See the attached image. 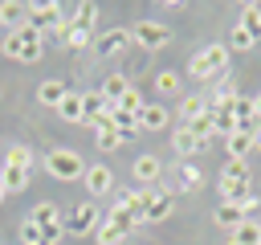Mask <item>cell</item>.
I'll return each mask as SVG.
<instances>
[{
  "instance_id": "obj_25",
  "label": "cell",
  "mask_w": 261,
  "mask_h": 245,
  "mask_svg": "<svg viewBox=\"0 0 261 245\" xmlns=\"http://www.w3.org/2000/svg\"><path fill=\"white\" fill-rule=\"evenodd\" d=\"M57 114H61L65 122H82V94H73V90H69V94L61 98V106H57Z\"/></svg>"
},
{
  "instance_id": "obj_21",
  "label": "cell",
  "mask_w": 261,
  "mask_h": 245,
  "mask_svg": "<svg viewBox=\"0 0 261 245\" xmlns=\"http://www.w3.org/2000/svg\"><path fill=\"white\" fill-rule=\"evenodd\" d=\"M29 220H33V225H41V229H45V225H61V208H57L53 200H45V204H33Z\"/></svg>"
},
{
  "instance_id": "obj_14",
  "label": "cell",
  "mask_w": 261,
  "mask_h": 245,
  "mask_svg": "<svg viewBox=\"0 0 261 245\" xmlns=\"http://www.w3.org/2000/svg\"><path fill=\"white\" fill-rule=\"evenodd\" d=\"M69 90H65V82L61 78H45L41 86H37V102H45V106H61V98H65Z\"/></svg>"
},
{
  "instance_id": "obj_42",
  "label": "cell",
  "mask_w": 261,
  "mask_h": 245,
  "mask_svg": "<svg viewBox=\"0 0 261 245\" xmlns=\"http://www.w3.org/2000/svg\"><path fill=\"white\" fill-rule=\"evenodd\" d=\"M253 147H257V151H261V127H257V135H253Z\"/></svg>"
},
{
  "instance_id": "obj_4",
  "label": "cell",
  "mask_w": 261,
  "mask_h": 245,
  "mask_svg": "<svg viewBox=\"0 0 261 245\" xmlns=\"http://www.w3.org/2000/svg\"><path fill=\"white\" fill-rule=\"evenodd\" d=\"M130 41H139L143 49H163L171 41V29L163 20H135L130 24Z\"/></svg>"
},
{
  "instance_id": "obj_15",
  "label": "cell",
  "mask_w": 261,
  "mask_h": 245,
  "mask_svg": "<svg viewBox=\"0 0 261 245\" xmlns=\"http://www.w3.org/2000/svg\"><path fill=\"white\" fill-rule=\"evenodd\" d=\"M212 220H216L220 229H228V233H232V229L245 220V212H241V204H232V200H220V204H216V212H212Z\"/></svg>"
},
{
  "instance_id": "obj_28",
  "label": "cell",
  "mask_w": 261,
  "mask_h": 245,
  "mask_svg": "<svg viewBox=\"0 0 261 245\" xmlns=\"http://www.w3.org/2000/svg\"><path fill=\"white\" fill-rule=\"evenodd\" d=\"M253 45H257V41H253L241 24H232V29H228V53H245V49H253Z\"/></svg>"
},
{
  "instance_id": "obj_5",
  "label": "cell",
  "mask_w": 261,
  "mask_h": 245,
  "mask_svg": "<svg viewBox=\"0 0 261 245\" xmlns=\"http://www.w3.org/2000/svg\"><path fill=\"white\" fill-rule=\"evenodd\" d=\"M98 225H102V216H98V204H94V200H86V204H77V208H73V216H69L65 233H69V237H90Z\"/></svg>"
},
{
  "instance_id": "obj_16",
  "label": "cell",
  "mask_w": 261,
  "mask_h": 245,
  "mask_svg": "<svg viewBox=\"0 0 261 245\" xmlns=\"http://www.w3.org/2000/svg\"><path fill=\"white\" fill-rule=\"evenodd\" d=\"M232 245H261V220H241L232 233H228Z\"/></svg>"
},
{
  "instance_id": "obj_19",
  "label": "cell",
  "mask_w": 261,
  "mask_h": 245,
  "mask_svg": "<svg viewBox=\"0 0 261 245\" xmlns=\"http://www.w3.org/2000/svg\"><path fill=\"white\" fill-rule=\"evenodd\" d=\"M224 147H228V159H245L253 151V131H232L224 139Z\"/></svg>"
},
{
  "instance_id": "obj_35",
  "label": "cell",
  "mask_w": 261,
  "mask_h": 245,
  "mask_svg": "<svg viewBox=\"0 0 261 245\" xmlns=\"http://www.w3.org/2000/svg\"><path fill=\"white\" fill-rule=\"evenodd\" d=\"M61 45H65V49H86V45H90V33L69 24V33H65V41H61Z\"/></svg>"
},
{
  "instance_id": "obj_36",
  "label": "cell",
  "mask_w": 261,
  "mask_h": 245,
  "mask_svg": "<svg viewBox=\"0 0 261 245\" xmlns=\"http://www.w3.org/2000/svg\"><path fill=\"white\" fill-rule=\"evenodd\" d=\"M94 143H98V151H114V147H122L118 131H94Z\"/></svg>"
},
{
  "instance_id": "obj_30",
  "label": "cell",
  "mask_w": 261,
  "mask_h": 245,
  "mask_svg": "<svg viewBox=\"0 0 261 245\" xmlns=\"http://www.w3.org/2000/svg\"><path fill=\"white\" fill-rule=\"evenodd\" d=\"M114 110H122V114H130V118H139V110H143V98H139V90H126V94L114 102Z\"/></svg>"
},
{
  "instance_id": "obj_26",
  "label": "cell",
  "mask_w": 261,
  "mask_h": 245,
  "mask_svg": "<svg viewBox=\"0 0 261 245\" xmlns=\"http://www.w3.org/2000/svg\"><path fill=\"white\" fill-rule=\"evenodd\" d=\"M94 237H98V245H122L130 233H122L118 225H110V220H102L98 229H94Z\"/></svg>"
},
{
  "instance_id": "obj_17",
  "label": "cell",
  "mask_w": 261,
  "mask_h": 245,
  "mask_svg": "<svg viewBox=\"0 0 261 245\" xmlns=\"http://www.w3.org/2000/svg\"><path fill=\"white\" fill-rule=\"evenodd\" d=\"M163 127H167V110L163 106L151 102V106L139 110V131H163Z\"/></svg>"
},
{
  "instance_id": "obj_40",
  "label": "cell",
  "mask_w": 261,
  "mask_h": 245,
  "mask_svg": "<svg viewBox=\"0 0 261 245\" xmlns=\"http://www.w3.org/2000/svg\"><path fill=\"white\" fill-rule=\"evenodd\" d=\"M241 212H245V220H253V216H257V212H261V200H257V196H253V192H249V196H245V200H241Z\"/></svg>"
},
{
  "instance_id": "obj_37",
  "label": "cell",
  "mask_w": 261,
  "mask_h": 245,
  "mask_svg": "<svg viewBox=\"0 0 261 245\" xmlns=\"http://www.w3.org/2000/svg\"><path fill=\"white\" fill-rule=\"evenodd\" d=\"M20 241H24V245H41V225H33V220L24 216V220H20Z\"/></svg>"
},
{
  "instance_id": "obj_10",
  "label": "cell",
  "mask_w": 261,
  "mask_h": 245,
  "mask_svg": "<svg viewBox=\"0 0 261 245\" xmlns=\"http://www.w3.org/2000/svg\"><path fill=\"white\" fill-rule=\"evenodd\" d=\"M130 176L147 188V184H155L159 176H163V163H159V155H139L135 163H130Z\"/></svg>"
},
{
  "instance_id": "obj_11",
  "label": "cell",
  "mask_w": 261,
  "mask_h": 245,
  "mask_svg": "<svg viewBox=\"0 0 261 245\" xmlns=\"http://www.w3.org/2000/svg\"><path fill=\"white\" fill-rule=\"evenodd\" d=\"M29 180H33V172L29 167H12V163H0V188L12 196V192H24L29 188Z\"/></svg>"
},
{
  "instance_id": "obj_12",
  "label": "cell",
  "mask_w": 261,
  "mask_h": 245,
  "mask_svg": "<svg viewBox=\"0 0 261 245\" xmlns=\"http://www.w3.org/2000/svg\"><path fill=\"white\" fill-rule=\"evenodd\" d=\"M0 24H8V33L20 29V24H29V4H20V0H4V4H0Z\"/></svg>"
},
{
  "instance_id": "obj_33",
  "label": "cell",
  "mask_w": 261,
  "mask_h": 245,
  "mask_svg": "<svg viewBox=\"0 0 261 245\" xmlns=\"http://www.w3.org/2000/svg\"><path fill=\"white\" fill-rule=\"evenodd\" d=\"M106 220H110V225H118L122 233H130V229H135V216L126 212V204H122V200H118V204L110 208V216H106Z\"/></svg>"
},
{
  "instance_id": "obj_29",
  "label": "cell",
  "mask_w": 261,
  "mask_h": 245,
  "mask_svg": "<svg viewBox=\"0 0 261 245\" xmlns=\"http://www.w3.org/2000/svg\"><path fill=\"white\" fill-rule=\"evenodd\" d=\"M155 90H159L163 98H167V94H179V74H175V69H159V74H155Z\"/></svg>"
},
{
  "instance_id": "obj_6",
  "label": "cell",
  "mask_w": 261,
  "mask_h": 245,
  "mask_svg": "<svg viewBox=\"0 0 261 245\" xmlns=\"http://www.w3.org/2000/svg\"><path fill=\"white\" fill-rule=\"evenodd\" d=\"M65 20V12H61V4L57 0H45V4H29V24L33 29H53V24H61Z\"/></svg>"
},
{
  "instance_id": "obj_27",
  "label": "cell",
  "mask_w": 261,
  "mask_h": 245,
  "mask_svg": "<svg viewBox=\"0 0 261 245\" xmlns=\"http://www.w3.org/2000/svg\"><path fill=\"white\" fill-rule=\"evenodd\" d=\"M106 106V98L102 94H82V122L86 127H94V118H98V110Z\"/></svg>"
},
{
  "instance_id": "obj_22",
  "label": "cell",
  "mask_w": 261,
  "mask_h": 245,
  "mask_svg": "<svg viewBox=\"0 0 261 245\" xmlns=\"http://www.w3.org/2000/svg\"><path fill=\"white\" fill-rule=\"evenodd\" d=\"M94 16H98V4H94V0H82V4L73 8L69 24H73V29H86V33H90V29H94Z\"/></svg>"
},
{
  "instance_id": "obj_20",
  "label": "cell",
  "mask_w": 261,
  "mask_h": 245,
  "mask_svg": "<svg viewBox=\"0 0 261 245\" xmlns=\"http://www.w3.org/2000/svg\"><path fill=\"white\" fill-rule=\"evenodd\" d=\"M179 184H184L179 192H200V188H204V172H200L192 159H179Z\"/></svg>"
},
{
  "instance_id": "obj_24",
  "label": "cell",
  "mask_w": 261,
  "mask_h": 245,
  "mask_svg": "<svg viewBox=\"0 0 261 245\" xmlns=\"http://www.w3.org/2000/svg\"><path fill=\"white\" fill-rule=\"evenodd\" d=\"M253 41H261V4H245V12H241V20H237Z\"/></svg>"
},
{
  "instance_id": "obj_2",
  "label": "cell",
  "mask_w": 261,
  "mask_h": 245,
  "mask_svg": "<svg viewBox=\"0 0 261 245\" xmlns=\"http://www.w3.org/2000/svg\"><path fill=\"white\" fill-rule=\"evenodd\" d=\"M188 74L196 82H212V78H224L228 74V45H204L200 53L188 57Z\"/></svg>"
},
{
  "instance_id": "obj_3",
  "label": "cell",
  "mask_w": 261,
  "mask_h": 245,
  "mask_svg": "<svg viewBox=\"0 0 261 245\" xmlns=\"http://www.w3.org/2000/svg\"><path fill=\"white\" fill-rule=\"evenodd\" d=\"M45 167H49V176H53V180H65V184L86 176L82 155H77V151H69V147H53V151L45 155Z\"/></svg>"
},
{
  "instance_id": "obj_18",
  "label": "cell",
  "mask_w": 261,
  "mask_h": 245,
  "mask_svg": "<svg viewBox=\"0 0 261 245\" xmlns=\"http://www.w3.org/2000/svg\"><path fill=\"white\" fill-rule=\"evenodd\" d=\"M171 147H175V155H184V159H188V155H196V151H200L204 143H200V139L192 135V127H179V131L171 135Z\"/></svg>"
},
{
  "instance_id": "obj_7",
  "label": "cell",
  "mask_w": 261,
  "mask_h": 245,
  "mask_svg": "<svg viewBox=\"0 0 261 245\" xmlns=\"http://www.w3.org/2000/svg\"><path fill=\"white\" fill-rule=\"evenodd\" d=\"M175 212V200L167 196V192H151L147 196V208H143V225H159V220H167Z\"/></svg>"
},
{
  "instance_id": "obj_23",
  "label": "cell",
  "mask_w": 261,
  "mask_h": 245,
  "mask_svg": "<svg viewBox=\"0 0 261 245\" xmlns=\"http://www.w3.org/2000/svg\"><path fill=\"white\" fill-rule=\"evenodd\" d=\"M208 110H212V106H208L204 98H184V102H179V118H184V127H192V122L204 118Z\"/></svg>"
},
{
  "instance_id": "obj_32",
  "label": "cell",
  "mask_w": 261,
  "mask_h": 245,
  "mask_svg": "<svg viewBox=\"0 0 261 245\" xmlns=\"http://www.w3.org/2000/svg\"><path fill=\"white\" fill-rule=\"evenodd\" d=\"M4 163H12V167H29V172H33V151L16 143V147H8V155H4Z\"/></svg>"
},
{
  "instance_id": "obj_13",
  "label": "cell",
  "mask_w": 261,
  "mask_h": 245,
  "mask_svg": "<svg viewBox=\"0 0 261 245\" xmlns=\"http://www.w3.org/2000/svg\"><path fill=\"white\" fill-rule=\"evenodd\" d=\"M126 90H135L126 74H110V78H102V86H98V94H102L106 102H118V98H122Z\"/></svg>"
},
{
  "instance_id": "obj_8",
  "label": "cell",
  "mask_w": 261,
  "mask_h": 245,
  "mask_svg": "<svg viewBox=\"0 0 261 245\" xmlns=\"http://www.w3.org/2000/svg\"><path fill=\"white\" fill-rule=\"evenodd\" d=\"M94 45H98V57H114V53L130 49V29H106Z\"/></svg>"
},
{
  "instance_id": "obj_41",
  "label": "cell",
  "mask_w": 261,
  "mask_h": 245,
  "mask_svg": "<svg viewBox=\"0 0 261 245\" xmlns=\"http://www.w3.org/2000/svg\"><path fill=\"white\" fill-rule=\"evenodd\" d=\"M253 118H257V127H261V94L253 98Z\"/></svg>"
},
{
  "instance_id": "obj_9",
  "label": "cell",
  "mask_w": 261,
  "mask_h": 245,
  "mask_svg": "<svg viewBox=\"0 0 261 245\" xmlns=\"http://www.w3.org/2000/svg\"><path fill=\"white\" fill-rule=\"evenodd\" d=\"M82 184H86V192H90V196H106V192L114 188V176H110V167H106V163H94V167H86Z\"/></svg>"
},
{
  "instance_id": "obj_34",
  "label": "cell",
  "mask_w": 261,
  "mask_h": 245,
  "mask_svg": "<svg viewBox=\"0 0 261 245\" xmlns=\"http://www.w3.org/2000/svg\"><path fill=\"white\" fill-rule=\"evenodd\" d=\"M192 135H196L200 143H208V139L216 135V122H212V110H208L204 118H196V122H192Z\"/></svg>"
},
{
  "instance_id": "obj_43",
  "label": "cell",
  "mask_w": 261,
  "mask_h": 245,
  "mask_svg": "<svg viewBox=\"0 0 261 245\" xmlns=\"http://www.w3.org/2000/svg\"><path fill=\"white\" fill-rule=\"evenodd\" d=\"M4 196H8V192H4V188H0V204H4Z\"/></svg>"
},
{
  "instance_id": "obj_38",
  "label": "cell",
  "mask_w": 261,
  "mask_h": 245,
  "mask_svg": "<svg viewBox=\"0 0 261 245\" xmlns=\"http://www.w3.org/2000/svg\"><path fill=\"white\" fill-rule=\"evenodd\" d=\"M224 176H241V180H253V172H249V163H245V159H228V163H224Z\"/></svg>"
},
{
  "instance_id": "obj_31",
  "label": "cell",
  "mask_w": 261,
  "mask_h": 245,
  "mask_svg": "<svg viewBox=\"0 0 261 245\" xmlns=\"http://www.w3.org/2000/svg\"><path fill=\"white\" fill-rule=\"evenodd\" d=\"M212 122H216V135H220V139H228V135L237 131V114H232V110H212Z\"/></svg>"
},
{
  "instance_id": "obj_1",
  "label": "cell",
  "mask_w": 261,
  "mask_h": 245,
  "mask_svg": "<svg viewBox=\"0 0 261 245\" xmlns=\"http://www.w3.org/2000/svg\"><path fill=\"white\" fill-rule=\"evenodd\" d=\"M0 53L12 57V61H41L45 57V33L33 29V24H20L0 41Z\"/></svg>"
},
{
  "instance_id": "obj_39",
  "label": "cell",
  "mask_w": 261,
  "mask_h": 245,
  "mask_svg": "<svg viewBox=\"0 0 261 245\" xmlns=\"http://www.w3.org/2000/svg\"><path fill=\"white\" fill-rule=\"evenodd\" d=\"M61 233H65V225H45V229H41V245H57Z\"/></svg>"
}]
</instances>
